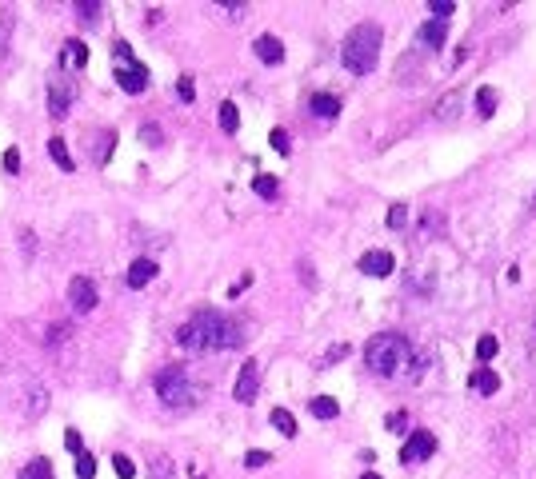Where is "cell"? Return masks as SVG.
<instances>
[{
  "mask_svg": "<svg viewBox=\"0 0 536 479\" xmlns=\"http://www.w3.org/2000/svg\"><path fill=\"white\" fill-rule=\"evenodd\" d=\"M176 343H180L185 352H229V347H240L244 336H240V328H236L224 312H216V308H200L192 319L180 323Z\"/></svg>",
  "mask_w": 536,
  "mask_h": 479,
  "instance_id": "1",
  "label": "cell"
},
{
  "mask_svg": "<svg viewBox=\"0 0 536 479\" xmlns=\"http://www.w3.org/2000/svg\"><path fill=\"white\" fill-rule=\"evenodd\" d=\"M408 360H412V343L397 336V332H380V336L364 343V364L373 367L376 376H397Z\"/></svg>",
  "mask_w": 536,
  "mask_h": 479,
  "instance_id": "2",
  "label": "cell"
},
{
  "mask_svg": "<svg viewBox=\"0 0 536 479\" xmlns=\"http://www.w3.org/2000/svg\"><path fill=\"white\" fill-rule=\"evenodd\" d=\"M340 60H345V69L356 72V76L373 72L376 60H380V28H376V24H356L349 36H345V45H340Z\"/></svg>",
  "mask_w": 536,
  "mask_h": 479,
  "instance_id": "3",
  "label": "cell"
},
{
  "mask_svg": "<svg viewBox=\"0 0 536 479\" xmlns=\"http://www.w3.org/2000/svg\"><path fill=\"white\" fill-rule=\"evenodd\" d=\"M156 395L164 408H188V404H196V384L180 364H172L156 376Z\"/></svg>",
  "mask_w": 536,
  "mask_h": 479,
  "instance_id": "4",
  "label": "cell"
},
{
  "mask_svg": "<svg viewBox=\"0 0 536 479\" xmlns=\"http://www.w3.org/2000/svg\"><path fill=\"white\" fill-rule=\"evenodd\" d=\"M69 304H72L76 316L93 312V308H96V280H93V275H72V280H69Z\"/></svg>",
  "mask_w": 536,
  "mask_h": 479,
  "instance_id": "5",
  "label": "cell"
},
{
  "mask_svg": "<svg viewBox=\"0 0 536 479\" xmlns=\"http://www.w3.org/2000/svg\"><path fill=\"white\" fill-rule=\"evenodd\" d=\"M257 391H260V364L257 360H244V364H240V376H236V388H233L236 404H253Z\"/></svg>",
  "mask_w": 536,
  "mask_h": 479,
  "instance_id": "6",
  "label": "cell"
},
{
  "mask_svg": "<svg viewBox=\"0 0 536 479\" xmlns=\"http://www.w3.org/2000/svg\"><path fill=\"white\" fill-rule=\"evenodd\" d=\"M436 452V439L428 432H412L404 439V447H400V463H420V459H428Z\"/></svg>",
  "mask_w": 536,
  "mask_h": 479,
  "instance_id": "7",
  "label": "cell"
},
{
  "mask_svg": "<svg viewBox=\"0 0 536 479\" xmlns=\"http://www.w3.org/2000/svg\"><path fill=\"white\" fill-rule=\"evenodd\" d=\"M356 268H360L364 275H376V280H384V275H393V272H397V260H393V251L376 248V251H364Z\"/></svg>",
  "mask_w": 536,
  "mask_h": 479,
  "instance_id": "8",
  "label": "cell"
},
{
  "mask_svg": "<svg viewBox=\"0 0 536 479\" xmlns=\"http://www.w3.org/2000/svg\"><path fill=\"white\" fill-rule=\"evenodd\" d=\"M72 96H76V88H72V80H52L48 84V116H69V104Z\"/></svg>",
  "mask_w": 536,
  "mask_h": 479,
  "instance_id": "9",
  "label": "cell"
},
{
  "mask_svg": "<svg viewBox=\"0 0 536 479\" xmlns=\"http://www.w3.org/2000/svg\"><path fill=\"white\" fill-rule=\"evenodd\" d=\"M117 84L128 96H137V92L148 88V69L144 64H117Z\"/></svg>",
  "mask_w": 536,
  "mask_h": 479,
  "instance_id": "10",
  "label": "cell"
},
{
  "mask_svg": "<svg viewBox=\"0 0 536 479\" xmlns=\"http://www.w3.org/2000/svg\"><path fill=\"white\" fill-rule=\"evenodd\" d=\"M156 272H161V268H156V260L140 256V260H132V264H128L124 284H128V288H144V284H152V280H156Z\"/></svg>",
  "mask_w": 536,
  "mask_h": 479,
  "instance_id": "11",
  "label": "cell"
},
{
  "mask_svg": "<svg viewBox=\"0 0 536 479\" xmlns=\"http://www.w3.org/2000/svg\"><path fill=\"white\" fill-rule=\"evenodd\" d=\"M60 64H65V69H84V64H89V45L76 40V36L65 40V48H60Z\"/></svg>",
  "mask_w": 536,
  "mask_h": 479,
  "instance_id": "12",
  "label": "cell"
},
{
  "mask_svg": "<svg viewBox=\"0 0 536 479\" xmlns=\"http://www.w3.org/2000/svg\"><path fill=\"white\" fill-rule=\"evenodd\" d=\"M257 56L260 60H264V64H280V60H284V45H280L277 36H268V32H264V36H257Z\"/></svg>",
  "mask_w": 536,
  "mask_h": 479,
  "instance_id": "13",
  "label": "cell"
},
{
  "mask_svg": "<svg viewBox=\"0 0 536 479\" xmlns=\"http://www.w3.org/2000/svg\"><path fill=\"white\" fill-rule=\"evenodd\" d=\"M308 108L321 116V120H336V112H340V100H336L332 92H316V96L308 100Z\"/></svg>",
  "mask_w": 536,
  "mask_h": 479,
  "instance_id": "14",
  "label": "cell"
},
{
  "mask_svg": "<svg viewBox=\"0 0 536 479\" xmlns=\"http://www.w3.org/2000/svg\"><path fill=\"white\" fill-rule=\"evenodd\" d=\"M444 36H448V24H444V21H428L424 28H420V48L432 52V48L444 45Z\"/></svg>",
  "mask_w": 536,
  "mask_h": 479,
  "instance_id": "15",
  "label": "cell"
},
{
  "mask_svg": "<svg viewBox=\"0 0 536 479\" xmlns=\"http://www.w3.org/2000/svg\"><path fill=\"white\" fill-rule=\"evenodd\" d=\"M48 156H52V164H56V168H65V172H76V160L69 156V148H65V140H60V136L48 140Z\"/></svg>",
  "mask_w": 536,
  "mask_h": 479,
  "instance_id": "16",
  "label": "cell"
},
{
  "mask_svg": "<svg viewBox=\"0 0 536 479\" xmlns=\"http://www.w3.org/2000/svg\"><path fill=\"white\" fill-rule=\"evenodd\" d=\"M308 411H312L316 419H336V415H340V404H336L332 395H316V400H308Z\"/></svg>",
  "mask_w": 536,
  "mask_h": 479,
  "instance_id": "17",
  "label": "cell"
},
{
  "mask_svg": "<svg viewBox=\"0 0 536 479\" xmlns=\"http://www.w3.org/2000/svg\"><path fill=\"white\" fill-rule=\"evenodd\" d=\"M468 384H472L476 391H485V395H492V391L500 388V376H496V371H489V367H476Z\"/></svg>",
  "mask_w": 536,
  "mask_h": 479,
  "instance_id": "18",
  "label": "cell"
},
{
  "mask_svg": "<svg viewBox=\"0 0 536 479\" xmlns=\"http://www.w3.org/2000/svg\"><path fill=\"white\" fill-rule=\"evenodd\" d=\"M272 428L292 439V435H296V415H292L288 408H272Z\"/></svg>",
  "mask_w": 536,
  "mask_h": 479,
  "instance_id": "19",
  "label": "cell"
},
{
  "mask_svg": "<svg viewBox=\"0 0 536 479\" xmlns=\"http://www.w3.org/2000/svg\"><path fill=\"white\" fill-rule=\"evenodd\" d=\"M16 479H52V463L48 459H32V463H24L21 476Z\"/></svg>",
  "mask_w": 536,
  "mask_h": 479,
  "instance_id": "20",
  "label": "cell"
},
{
  "mask_svg": "<svg viewBox=\"0 0 536 479\" xmlns=\"http://www.w3.org/2000/svg\"><path fill=\"white\" fill-rule=\"evenodd\" d=\"M220 128H224L229 136H233L236 128H240V112H236L233 100H224V104H220Z\"/></svg>",
  "mask_w": 536,
  "mask_h": 479,
  "instance_id": "21",
  "label": "cell"
},
{
  "mask_svg": "<svg viewBox=\"0 0 536 479\" xmlns=\"http://www.w3.org/2000/svg\"><path fill=\"white\" fill-rule=\"evenodd\" d=\"M76 12L84 24H96L100 21V0H76Z\"/></svg>",
  "mask_w": 536,
  "mask_h": 479,
  "instance_id": "22",
  "label": "cell"
},
{
  "mask_svg": "<svg viewBox=\"0 0 536 479\" xmlns=\"http://www.w3.org/2000/svg\"><path fill=\"white\" fill-rule=\"evenodd\" d=\"M253 192H257V196H264V200H272V196L280 192L277 176H257V180H253Z\"/></svg>",
  "mask_w": 536,
  "mask_h": 479,
  "instance_id": "23",
  "label": "cell"
},
{
  "mask_svg": "<svg viewBox=\"0 0 536 479\" xmlns=\"http://www.w3.org/2000/svg\"><path fill=\"white\" fill-rule=\"evenodd\" d=\"M76 476H80V479H96V456L80 452V456H76Z\"/></svg>",
  "mask_w": 536,
  "mask_h": 479,
  "instance_id": "24",
  "label": "cell"
},
{
  "mask_svg": "<svg viewBox=\"0 0 536 479\" xmlns=\"http://www.w3.org/2000/svg\"><path fill=\"white\" fill-rule=\"evenodd\" d=\"M452 12H456L452 0H432V4H428V16H432V21H448Z\"/></svg>",
  "mask_w": 536,
  "mask_h": 479,
  "instance_id": "25",
  "label": "cell"
},
{
  "mask_svg": "<svg viewBox=\"0 0 536 479\" xmlns=\"http://www.w3.org/2000/svg\"><path fill=\"white\" fill-rule=\"evenodd\" d=\"M496 352H500V340H496V336H480V340H476V356H480V360H492Z\"/></svg>",
  "mask_w": 536,
  "mask_h": 479,
  "instance_id": "26",
  "label": "cell"
},
{
  "mask_svg": "<svg viewBox=\"0 0 536 479\" xmlns=\"http://www.w3.org/2000/svg\"><path fill=\"white\" fill-rule=\"evenodd\" d=\"M12 24H16V16H12V12H0V56L8 52V36H12Z\"/></svg>",
  "mask_w": 536,
  "mask_h": 479,
  "instance_id": "27",
  "label": "cell"
},
{
  "mask_svg": "<svg viewBox=\"0 0 536 479\" xmlns=\"http://www.w3.org/2000/svg\"><path fill=\"white\" fill-rule=\"evenodd\" d=\"M492 108H496V92H492V88H480V92H476V112H480V116H492Z\"/></svg>",
  "mask_w": 536,
  "mask_h": 479,
  "instance_id": "28",
  "label": "cell"
},
{
  "mask_svg": "<svg viewBox=\"0 0 536 479\" xmlns=\"http://www.w3.org/2000/svg\"><path fill=\"white\" fill-rule=\"evenodd\" d=\"M384 224H388V228H404V224H408V208L393 204V208H388V216H384Z\"/></svg>",
  "mask_w": 536,
  "mask_h": 479,
  "instance_id": "29",
  "label": "cell"
},
{
  "mask_svg": "<svg viewBox=\"0 0 536 479\" xmlns=\"http://www.w3.org/2000/svg\"><path fill=\"white\" fill-rule=\"evenodd\" d=\"M113 471H117L120 479H132L137 476V463H132L128 456H113Z\"/></svg>",
  "mask_w": 536,
  "mask_h": 479,
  "instance_id": "30",
  "label": "cell"
},
{
  "mask_svg": "<svg viewBox=\"0 0 536 479\" xmlns=\"http://www.w3.org/2000/svg\"><path fill=\"white\" fill-rule=\"evenodd\" d=\"M140 140H144L148 148H161V144H164V132L156 128V124H144V128H140Z\"/></svg>",
  "mask_w": 536,
  "mask_h": 479,
  "instance_id": "31",
  "label": "cell"
},
{
  "mask_svg": "<svg viewBox=\"0 0 536 479\" xmlns=\"http://www.w3.org/2000/svg\"><path fill=\"white\" fill-rule=\"evenodd\" d=\"M176 96H180L185 104L196 100V84H192V76H180V80H176Z\"/></svg>",
  "mask_w": 536,
  "mask_h": 479,
  "instance_id": "32",
  "label": "cell"
},
{
  "mask_svg": "<svg viewBox=\"0 0 536 479\" xmlns=\"http://www.w3.org/2000/svg\"><path fill=\"white\" fill-rule=\"evenodd\" d=\"M113 56H117V64H137V56H132V48L124 45V40H117V45H113Z\"/></svg>",
  "mask_w": 536,
  "mask_h": 479,
  "instance_id": "33",
  "label": "cell"
},
{
  "mask_svg": "<svg viewBox=\"0 0 536 479\" xmlns=\"http://www.w3.org/2000/svg\"><path fill=\"white\" fill-rule=\"evenodd\" d=\"M264 463H272V456H268V452H257V447H253V452L244 456V467H253V471H257V467H264Z\"/></svg>",
  "mask_w": 536,
  "mask_h": 479,
  "instance_id": "34",
  "label": "cell"
},
{
  "mask_svg": "<svg viewBox=\"0 0 536 479\" xmlns=\"http://www.w3.org/2000/svg\"><path fill=\"white\" fill-rule=\"evenodd\" d=\"M268 140H272V148H277L280 156H288V132H284V128H272V136H268Z\"/></svg>",
  "mask_w": 536,
  "mask_h": 479,
  "instance_id": "35",
  "label": "cell"
},
{
  "mask_svg": "<svg viewBox=\"0 0 536 479\" xmlns=\"http://www.w3.org/2000/svg\"><path fill=\"white\" fill-rule=\"evenodd\" d=\"M65 452H72V456H80V452H84V443H80V432H65Z\"/></svg>",
  "mask_w": 536,
  "mask_h": 479,
  "instance_id": "36",
  "label": "cell"
},
{
  "mask_svg": "<svg viewBox=\"0 0 536 479\" xmlns=\"http://www.w3.org/2000/svg\"><path fill=\"white\" fill-rule=\"evenodd\" d=\"M4 172H12V176L21 172V152H16V148H8V152H4Z\"/></svg>",
  "mask_w": 536,
  "mask_h": 479,
  "instance_id": "37",
  "label": "cell"
},
{
  "mask_svg": "<svg viewBox=\"0 0 536 479\" xmlns=\"http://www.w3.org/2000/svg\"><path fill=\"white\" fill-rule=\"evenodd\" d=\"M152 479H172V463H168L164 456L152 463Z\"/></svg>",
  "mask_w": 536,
  "mask_h": 479,
  "instance_id": "38",
  "label": "cell"
},
{
  "mask_svg": "<svg viewBox=\"0 0 536 479\" xmlns=\"http://www.w3.org/2000/svg\"><path fill=\"white\" fill-rule=\"evenodd\" d=\"M384 423H388V432H400V428L408 423V415H404V411H393V415H388Z\"/></svg>",
  "mask_w": 536,
  "mask_h": 479,
  "instance_id": "39",
  "label": "cell"
},
{
  "mask_svg": "<svg viewBox=\"0 0 536 479\" xmlns=\"http://www.w3.org/2000/svg\"><path fill=\"white\" fill-rule=\"evenodd\" d=\"M69 336H72L69 328H60V323H56V328L48 332V343H60V340H69Z\"/></svg>",
  "mask_w": 536,
  "mask_h": 479,
  "instance_id": "40",
  "label": "cell"
},
{
  "mask_svg": "<svg viewBox=\"0 0 536 479\" xmlns=\"http://www.w3.org/2000/svg\"><path fill=\"white\" fill-rule=\"evenodd\" d=\"M452 104H456V96H444V100H441V112H436V116H441V120H448V116H452Z\"/></svg>",
  "mask_w": 536,
  "mask_h": 479,
  "instance_id": "41",
  "label": "cell"
},
{
  "mask_svg": "<svg viewBox=\"0 0 536 479\" xmlns=\"http://www.w3.org/2000/svg\"><path fill=\"white\" fill-rule=\"evenodd\" d=\"M248 284H253V275H240V280H236V284H233V292H229V296H240V292H244V288H248Z\"/></svg>",
  "mask_w": 536,
  "mask_h": 479,
  "instance_id": "42",
  "label": "cell"
},
{
  "mask_svg": "<svg viewBox=\"0 0 536 479\" xmlns=\"http://www.w3.org/2000/svg\"><path fill=\"white\" fill-rule=\"evenodd\" d=\"M360 479H380V476H376V471H364V476H360Z\"/></svg>",
  "mask_w": 536,
  "mask_h": 479,
  "instance_id": "43",
  "label": "cell"
}]
</instances>
